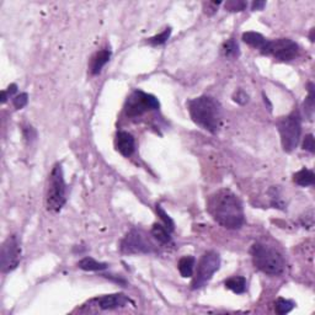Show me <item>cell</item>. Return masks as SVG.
Returning <instances> with one entry per match:
<instances>
[{"mask_svg":"<svg viewBox=\"0 0 315 315\" xmlns=\"http://www.w3.org/2000/svg\"><path fill=\"white\" fill-rule=\"evenodd\" d=\"M153 250V245L144 233L137 229L131 230L121 242V251L124 254H148Z\"/></svg>","mask_w":315,"mask_h":315,"instance_id":"10","label":"cell"},{"mask_svg":"<svg viewBox=\"0 0 315 315\" xmlns=\"http://www.w3.org/2000/svg\"><path fill=\"white\" fill-rule=\"evenodd\" d=\"M115 145H116L117 150L123 156H131L134 153V149H136V142H134L133 136L131 133L120 131L116 134Z\"/></svg>","mask_w":315,"mask_h":315,"instance_id":"12","label":"cell"},{"mask_svg":"<svg viewBox=\"0 0 315 315\" xmlns=\"http://www.w3.org/2000/svg\"><path fill=\"white\" fill-rule=\"evenodd\" d=\"M303 148H304L305 150L310 151V153H314L315 145H314V137H313V134H308V136L305 137L304 142H303Z\"/></svg>","mask_w":315,"mask_h":315,"instance_id":"28","label":"cell"},{"mask_svg":"<svg viewBox=\"0 0 315 315\" xmlns=\"http://www.w3.org/2000/svg\"><path fill=\"white\" fill-rule=\"evenodd\" d=\"M242 41H244L246 45L251 46V47L257 48V49L261 50L264 48V46L266 45L267 40H266L261 33L252 32V31H249V32H245L242 35Z\"/></svg>","mask_w":315,"mask_h":315,"instance_id":"14","label":"cell"},{"mask_svg":"<svg viewBox=\"0 0 315 315\" xmlns=\"http://www.w3.org/2000/svg\"><path fill=\"white\" fill-rule=\"evenodd\" d=\"M66 203V182L61 164H56L48 179L46 204L49 212H59Z\"/></svg>","mask_w":315,"mask_h":315,"instance_id":"4","label":"cell"},{"mask_svg":"<svg viewBox=\"0 0 315 315\" xmlns=\"http://www.w3.org/2000/svg\"><path fill=\"white\" fill-rule=\"evenodd\" d=\"M16 91H18V86H16V84H11V85L6 89L5 93L6 95H8V97H10V96H13Z\"/></svg>","mask_w":315,"mask_h":315,"instance_id":"30","label":"cell"},{"mask_svg":"<svg viewBox=\"0 0 315 315\" xmlns=\"http://www.w3.org/2000/svg\"><path fill=\"white\" fill-rule=\"evenodd\" d=\"M220 5L219 1H207V3H203V9L204 13L207 15H213V14L217 11L218 6Z\"/></svg>","mask_w":315,"mask_h":315,"instance_id":"27","label":"cell"},{"mask_svg":"<svg viewBox=\"0 0 315 315\" xmlns=\"http://www.w3.org/2000/svg\"><path fill=\"white\" fill-rule=\"evenodd\" d=\"M21 260V246L16 235H11L1 246V271L10 272L19 266Z\"/></svg>","mask_w":315,"mask_h":315,"instance_id":"9","label":"cell"},{"mask_svg":"<svg viewBox=\"0 0 315 315\" xmlns=\"http://www.w3.org/2000/svg\"><path fill=\"white\" fill-rule=\"evenodd\" d=\"M79 268L84 271H102L106 270L109 267L107 264L105 262H98L96 260H94L93 257H84L83 260H80L78 264Z\"/></svg>","mask_w":315,"mask_h":315,"instance_id":"15","label":"cell"},{"mask_svg":"<svg viewBox=\"0 0 315 315\" xmlns=\"http://www.w3.org/2000/svg\"><path fill=\"white\" fill-rule=\"evenodd\" d=\"M207 209L218 224L228 229H239L245 222L242 201L230 190H219L213 194L209 197Z\"/></svg>","mask_w":315,"mask_h":315,"instance_id":"1","label":"cell"},{"mask_svg":"<svg viewBox=\"0 0 315 315\" xmlns=\"http://www.w3.org/2000/svg\"><path fill=\"white\" fill-rule=\"evenodd\" d=\"M277 127L283 150L291 153L299 143L300 133H302V120H300L299 112L293 111L291 115L281 119Z\"/></svg>","mask_w":315,"mask_h":315,"instance_id":"5","label":"cell"},{"mask_svg":"<svg viewBox=\"0 0 315 315\" xmlns=\"http://www.w3.org/2000/svg\"><path fill=\"white\" fill-rule=\"evenodd\" d=\"M260 52L265 56L273 57L277 61L290 62L298 56L299 46L290 38H278V40L273 41L267 40L266 45Z\"/></svg>","mask_w":315,"mask_h":315,"instance_id":"8","label":"cell"},{"mask_svg":"<svg viewBox=\"0 0 315 315\" xmlns=\"http://www.w3.org/2000/svg\"><path fill=\"white\" fill-rule=\"evenodd\" d=\"M27 102H28V95L26 93H23V94H20V95L15 96L13 100L14 106H15V109H18V110L24 109V107L27 105Z\"/></svg>","mask_w":315,"mask_h":315,"instance_id":"25","label":"cell"},{"mask_svg":"<svg viewBox=\"0 0 315 315\" xmlns=\"http://www.w3.org/2000/svg\"><path fill=\"white\" fill-rule=\"evenodd\" d=\"M305 114L310 120L313 119V114H314V85L312 83L309 84V95L305 98L304 102Z\"/></svg>","mask_w":315,"mask_h":315,"instance_id":"22","label":"cell"},{"mask_svg":"<svg viewBox=\"0 0 315 315\" xmlns=\"http://www.w3.org/2000/svg\"><path fill=\"white\" fill-rule=\"evenodd\" d=\"M222 52L227 58H237L239 56V46L235 42L234 38H230L227 42L223 43Z\"/></svg>","mask_w":315,"mask_h":315,"instance_id":"20","label":"cell"},{"mask_svg":"<svg viewBox=\"0 0 315 315\" xmlns=\"http://www.w3.org/2000/svg\"><path fill=\"white\" fill-rule=\"evenodd\" d=\"M234 101H237L239 103H245L247 101V95L242 90H239L234 95Z\"/></svg>","mask_w":315,"mask_h":315,"instance_id":"29","label":"cell"},{"mask_svg":"<svg viewBox=\"0 0 315 315\" xmlns=\"http://www.w3.org/2000/svg\"><path fill=\"white\" fill-rule=\"evenodd\" d=\"M192 121L201 128L216 133L222 122V106L212 96H199L189 102Z\"/></svg>","mask_w":315,"mask_h":315,"instance_id":"2","label":"cell"},{"mask_svg":"<svg viewBox=\"0 0 315 315\" xmlns=\"http://www.w3.org/2000/svg\"><path fill=\"white\" fill-rule=\"evenodd\" d=\"M246 5L247 4L245 1H235V0H233V1H228L225 4V8L229 11H242L246 8Z\"/></svg>","mask_w":315,"mask_h":315,"instance_id":"26","label":"cell"},{"mask_svg":"<svg viewBox=\"0 0 315 315\" xmlns=\"http://www.w3.org/2000/svg\"><path fill=\"white\" fill-rule=\"evenodd\" d=\"M250 252L255 267L266 275L280 276L285 271L286 262L277 250L261 242H255Z\"/></svg>","mask_w":315,"mask_h":315,"instance_id":"3","label":"cell"},{"mask_svg":"<svg viewBox=\"0 0 315 315\" xmlns=\"http://www.w3.org/2000/svg\"><path fill=\"white\" fill-rule=\"evenodd\" d=\"M159 106L160 103L155 96L137 90L127 100L124 112L128 117H139L153 110H159Z\"/></svg>","mask_w":315,"mask_h":315,"instance_id":"7","label":"cell"},{"mask_svg":"<svg viewBox=\"0 0 315 315\" xmlns=\"http://www.w3.org/2000/svg\"><path fill=\"white\" fill-rule=\"evenodd\" d=\"M225 287L228 290L233 291L237 294H242L246 291V280L242 276H235V277H230L228 278L227 281L224 282Z\"/></svg>","mask_w":315,"mask_h":315,"instance_id":"17","label":"cell"},{"mask_svg":"<svg viewBox=\"0 0 315 315\" xmlns=\"http://www.w3.org/2000/svg\"><path fill=\"white\" fill-rule=\"evenodd\" d=\"M170 35H171V28H167V30H164L162 33H159V35L149 38L148 43L151 46H160L169 40Z\"/></svg>","mask_w":315,"mask_h":315,"instance_id":"23","label":"cell"},{"mask_svg":"<svg viewBox=\"0 0 315 315\" xmlns=\"http://www.w3.org/2000/svg\"><path fill=\"white\" fill-rule=\"evenodd\" d=\"M111 58V50L110 49H101L98 50L97 53L94 54V57L91 58L90 62V72L91 74L96 75L101 72V69L103 68V66L107 63Z\"/></svg>","mask_w":315,"mask_h":315,"instance_id":"13","label":"cell"},{"mask_svg":"<svg viewBox=\"0 0 315 315\" xmlns=\"http://www.w3.org/2000/svg\"><path fill=\"white\" fill-rule=\"evenodd\" d=\"M95 305H97L100 309L102 310H111L117 309V308L124 307L128 304L131 300L127 295L122 294V293H116V294H109V295H102L100 298H96Z\"/></svg>","mask_w":315,"mask_h":315,"instance_id":"11","label":"cell"},{"mask_svg":"<svg viewBox=\"0 0 315 315\" xmlns=\"http://www.w3.org/2000/svg\"><path fill=\"white\" fill-rule=\"evenodd\" d=\"M293 180H294L295 184L299 185V186L307 187V186H310V185L314 184L315 175L312 170L302 169V170H299L298 172H295L294 176H293Z\"/></svg>","mask_w":315,"mask_h":315,"instance_id":"16","label":"cell"},{"mask_svg":"<svg viewBox=\"0 0 315 315\" xmlns=\"http://www.w3.org/2000/svg\"><path fill=\"white\" fill-rule=\"evenodd\" d=\"M294 305L295 303L293 302V300L285 299V298H278L275 305V310L277 314H287V313H290L291 310L294 308Z\"/></svg>","mask_w":315,"mask_h":315,"instance_id":"21","label":"cell"},{"mask_svg":"<svg viewBox=\"0 0 315 315\" xmlns=\"http://www.w3.org/2000/svg\"><path fill=\"white\" fill-rule=\"evenodd\" d=\"M151 235L162 244H169L171 242V237H170V232L168 228L165 225L158 224V223H155L151 228Z\"/></svg>","mask_w":315,"mask_h":315,"instance_id":"19","label":"cell"},{"mask_svg":"<svg viewBox=\"0 0 315 315\" xmlns=\"http://www.w3.org/2000/svg\"><path fill=\"white\" fill-rule=\"evenodd\" d=\"M194 262H196V260H194V256H184L182 259H180L179 271L182 277L187 278L194 276Z\"/></svg>","mask_w":315,"mask_h":315,"instance_id":"18","label":"cell"},{"mask_svg":"<svg viewBox=\"0 0 315 315\" xmlns=\"http://www.w3.org/2000/svg\"><path fill=\"white\" fill-rule=\"evenodd\" d=\"M220 266V257L219 254L216 251H207L203 254V256L199 260L198 265H197L196 273L192 280V288L198 290L203 287L206 283L209 282V280L213 277L216 272L219 270Z\"/></svg>","mask_w":315,"mask_h":315,"instance_id":"6","label":"cell"},{"mask_svg":"<svg viewBox=\"0 0 315 315\" xmlns=\"http://www.w3.org/2000/svg\"><path fill=\"white\" fill-rule=\"evenodd\" d=\"M156 213H158V215H159V217L162 218V220L164 222V225L168 228V230H169L170 233L174 232V227H175L174 222H172L171 218L169 217V215H168L164 209L162 208V206H160V204H156Z\"/></svg>","mask_w":315,"mask_h":315,"instance_id":"24","label":"cell"},{"mask_svg":"<svg viewBox=\"0 0 315 315\" xmlns=\"http://www.w3.org/2000/svg\"><path fill=\"white\" fill-rule=\"evenodd\" d=\"M265 5H266L265 1H254L251 5V8H252V10H262Z\"/></svg>","mask_w":315,"mask_h":315,"instance_id":"31","label":"cell"}]
</instances>
